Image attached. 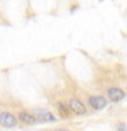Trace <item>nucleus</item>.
<instances>
[{
	"instance_id": "7",
	"label": "nucleus",
	"mask_w": 127,
	"mask_h": 131,
	"mask_svg": "<svg viewBox=\"0 0 127 131\" xmlns=\"http://www.w3.org/2000/svg\"><path fill=\"white\" fill-rule=\"evenodd\" d=\"M57 109H59V112H60V115L61 116H68L70 115V109H68V106H66L63 102H59V104H57Z\"/></svg>"
},
{
	"instance_id": "5",
	"label": "nucleus",
	"mask_w": 127,
	"mask_h": 131,
	"mask_svg": "<svg viewBox=\"0 0 127 131\" xmlns=\"http://www.w3.org/2000/svg\"><path fill=\"white\" fill-rule=\"evenodd\" d=\"M108 97L111 98L112 101H120L124 98V92H123L122 89H119V88H111L108 90Z\"/></svg>"
},
{
	"instance_id": "8",
	"label": "nucleus",
	"mask_w": 127,
	"mask_h": 131,
	"mask_svg": "<svg viewBox=\"0 0 127 131\" xmlns=\"http://www.w3.org/2000/svg\"><path fill=\"white\" fill-rule=\"evenodd\" d=\"M118 131H127V127L124 126V124H120L119 126V130Z\"/></svg>"
},
{
	"instance_id": "2",
	"label": "nucleus",
	"mask_w": 127,
	"mask_h": 131,
	"mask_svg": "<svg viewBox=\"0 0 127 131\" xmlns=\"http://www.w3.org/2000/svg\"><path fill=\"white\" fill-rule=\"evenodd\" d=\"M68 106H70V111H72V112L77 113V115L86 113V106L83 105V102H81L78 98H71L68 102Z\"/></svg>"
},
{
	"instance_id": "9",
	"label": "nucleus",
	"mask_w": 127,
	"mask_h": 131,
	"mask_svg": "<svg viewBox=\"0 0 127 131\" xmlns=\"http://www.w3.org/2000/svg\"><path fill=\"white\" fill-rule=\"evenodd\" d=\"M55 131H67V130H55Z\"/></svg>"
},
{
	"instance_id": "4",
	"label": "nucleus",
	"mask_w": 127,
	"mask_h": 131,
	"mask_svg": "<svg viewBox=\"0 0 127 131\" xmlns=\"http://www.w3.org/2000/svg\"><path fill=\"white\" fill-rule=\"evenodd\" d=\"M34 115H36V119H38V120H43V122H55V116H53L49 111L36 109L34 111Z\"/></svg>"
},
{
	"instance_id": "3",
	"label": "nucleus",
	"mask_w": 127,
	"mask_h": 131,
	"mask_svg": "<svg viewBox=\"0 0 127 131\" xmlns=\"http://www.w3.org/2000/svg\"><path fill=\"white\" fill-rule=\"evenodd\" d=\"M89 104L93 109H102L107 105V100L102 96H92L89 97Z\"/></svg>"
},
{
	"instance_id": "6",
	"label": "nucleus",
	"mask_w": 127,
	"mask_h": 131,
	"mask_svg": "<svg viewBox=\"0 0 127 131\" xmlns=\"http://www.w3.org/2000/svg\"><path fill=\"white\" fill-rule=\"evenodd\" d=\"M18 119L22 123H25V124H34V123L37 122L36 116H33V115H30L29 112H20L18 115Z\"/></svg>"
},
{
	"instance_id": "1",
	"label": "nucleus",
	"mask_w": 127,
	"mask_h": 131,
	"mask_svg": "<svg viewBox=\"0 0 127 131\" xmlns=\"http://www.w3.org/2000/svg\"><path fill=\"white\" fill-rule=\"evenodd\" d=\"M16 117L14 116L12 113H8V112H2L0 113V124L3 127H6V128H10V127H14L16 126Z\"/></svg>"
}]
</instances>
